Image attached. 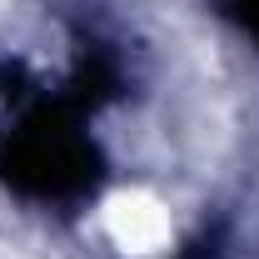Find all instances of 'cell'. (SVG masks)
<instances>
[{
    "label": "cell",
    "instance_id": "obj_1",
    "mask_svg": "<svg viewBox=\"0 0 259 259\" xmlns=\"http://www.w3.org/2000/svg\"><path fill=\"white\" fill-rule=\"evenodd\" d=\"M95 229L120 259H164L175 249V209L150 185H115L95 204Z\"/></svg>",
    "mask_w": 259,
    "mask_h": 259
}]
</instances>
